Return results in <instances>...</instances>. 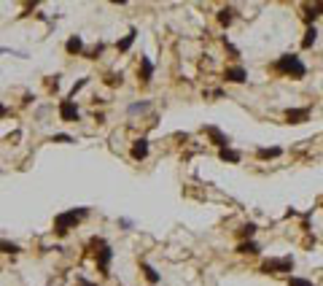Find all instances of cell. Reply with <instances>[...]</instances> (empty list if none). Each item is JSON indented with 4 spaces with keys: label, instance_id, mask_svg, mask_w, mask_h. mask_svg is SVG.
I'll list each match as a JSON object with an SVG mask.
<instances>
[{
    "label": "cell",
    "instance_id": "18",
    "mask_svg": "<svg viewBox=\"0 0 323 286\" xmlns=\"http://www.w3.org/2000/svg\"><path fill=\"white\" fill-rule=\"evenodd\" d=\"M0 254H22V246L14 240H0Z\"/></svg>",
    "mask_w": 323,
    "mask_h": 286
},
{
    "label": "cell",
    "instance_id": "2",
    "mask_svg": "<svg viewBox=\"0 0 323 286\" xmlns=\"http://www.w3.org/2000/svg\"><path fill=\"white\" fill-rule=\"evenodd\" d=\"M275 71L283 73V76H291V78H304L307 68H304L302 57H296V54H280V60L275 62Z\"/></svg>",
    "mask_w": 323,
    "mask_h": 286
},
{
    "label": "cell",
    "instance_id": "20",
    "mask_svg": "<svg viewBox=\"0 0 323 286\" xmlns=\"http://www.w3.org/2000/svg\"><path fill=\"white\" fill-rule=\"evenodd\" d=\"M256 230H258V227H256V224H253V221H248V224H245V227H242V230L237 232V235H240L242 240H253V235H256Z\"/></svg>",
    "mask_w": 323,
    "mask_h": 286
},
{
    "label": "cell",
    "instance_id": "6",
    "mask_svg": "<svg viewBox=\"0 0 323 286\" xmlns=\"http://www.w3.org/2000/svg\"><path fill=\"white\" fill-rule=\"evenodd\" d=\"M224 78H226L229 84H245L248 81V71L242 65H229L226 71H224Z\"/></svg>",
    "mask_w": 323,
    "mask_h": 286
},
{
    "label": "cell",
    "instance_id": "1",
    "mask_svg": "<svg viewBox=\"0 0 323 286\" xmlns=\"http://www.w3.org/2000/svg\"><path fill=\"white\" fill-rule=\"evenodd\" d=\"M86 214H89V208H70V211H65V214H57L54 216V235L65 238Z\"/></svg>",
    "mask_w": 323,
    "mask_h": 286
},
{
    "label": "cell",
    "instance_id": "19",
    "mask_svg": "<svg viewBox=\"0 0 323 286\" xmlns=\"http://www.w3.org/2000/svg\"><path fill=\"white\" fill-rule=\"evenodd\" d=\"M315 38H318V30H315V27H307V30H304V38H302V49H310L315 43Z\"/></svg>",
    "mask_w": 323,
    "mask_h": 286
},
{
    "label": "cell",
    "instance_id": "12",
    "mask_svg": "<svg viewBox=\"0 0 323 286\" xmlns=\"http://www.w3.org/2000/svg\"><path fill=\"white\" fill-rule=\"evenodd\" d=\"M65 51H67V54H81V51H84V38H81V36H70V38H67V43H65Z\"/></svg>",
    "mask_w": 323,
    "mask_h": 286
},
{
    "label": "cell",
    "instance_id": "26",
    "mask_svg": "<svg viewBox=\"0 0 323 286\" xmlns=\"http://www.w3.org/2000/svg\"><path fill=\"white\" fill-rule=\"evenodd\" d=\"M119 224L124 227V230H129V227H132V221H129V219H119Z\"/></svg>",
    "mask_w": 323,
    "mask_h": 286
},
{
    "label": "cell",
    "instance_id": "16",
    "mask_svg": "<svg viewBox=\"0 0 323 286\" xmlns=\"http://www.w3.org/2000/svg\"><path fill=\"white\" fill-rule=\"evenodd\" d=\"M135 38H137V30H129V33H127V36L116 43V49L121 51V54H124V51H129V46L135 43Z\"/></svg>",
    "mask_w": 323,
    "mask_h": 286
},
{
    "label": "cell",
    "instance_id": "28",
    "mask_svg": "<svg viewBox=\"0 0 323 286\" xmlns=\"http://www.w3.org/2000/svg\"><path fill=\"white\" fill-rule=\"evenodd\" d=\"M313 8H315V14H318V16H323V3H315Z\"/></svg>",
    "mask_w": 323,
    "mask_h": 286
},
{
    "label": "cell",
    "instance_id": "9",
    "mask_svg": "<svg viewBox=\"0 0 323 286\" xmlns=\"http://www.w3.org/2000/svg\"><path fill=\"white\" fill-rule=\"evenodd\" d=\"M234 251H237L240 256H256L258 251H261V246H258L256 240H240V243H237V249H234Z\"/></svg>",
    "mask_w": 323,
    "mask_h": 286
},
{
    "label": "cell",
    "instance_id": "11",
    "mask_svg": "<svg viewBox=\"0 0 323 286\" xmlns=\"http://www.w3.org/2000/svg\"><path fill=\"white\" fill-rule=\"evenodd\" d=\"M137 73H140V81L148 84L154 76V62L148 60V57H140V68H137Z\"/></svg>",
    "mask_w": 323,
    "mask_h": 286
},
{
    "label": "cell",
    "instance_id": "30",
    "mask_svg": "<svg viewBox=\"0 0 323 286\" xmlns=\"http://www.w3.org/2000/svg\"><path fill=\"white\" fill-rule=\"evenodd\" d=\"M3 51H8V49H3V46H0V54H3Z\"/></svg>",
    "mask_w": 323,
    "mask_h": 286
},
{
    "label": "cell",
    "instance_id": "14",
    "mask_svg": "<svg viewBox=\"0 0 323 286\" xmlns=\"http://www.w3.org/2000/svg\"><path fill=\"white\" fill-rule=\"evenodd\" d=\"M218 159H221V162H232V165H237L240 159H242V154H240V151H234V148H221V151H218Z\"/></svg>",
    "mask_w": 323,
    "mask_h": 286
},
{
    "label": "cell",
    "instance_id": "7",
    "mask_svg": "<svg viewBox=\"0 0 323 286\" xmlns=\"http://www.w3.org/2000/svg\"><path fill=\"white\" fill-rule=\"evenodd\" d=\"M286 119H288V124H304L310 119V108H288Z\"/></svg>",
    "mask_w": 323,
    "mask_h": 286
},
{
    "label": "cell",
    "instance_id": "25",
    "mask_svg": "<svg viewBox=\"0 0 323 286\" xmlns=\"http://www.w3.org/2000/svg\"><path fill=\"white\" fill-rule=\"evenodd\" d=\"M54 143H73V138L70 135H65V133H60V135H54V138H51Z\"/></svg>",
    "mask_w": 323,
    "mask_h": 286
},
{
    "label": "cell",
    "instance_id": "22",
    "mask_svg": "<svg viewBox=\"0 0 323 286\" xmlns=\"http://www.w3.org/2000/svg\"><path fill=\"white\" fill-rule=\"evenodd\" d=\"M151 108V103L148 100H143V103H132L129 106V113H143V111H148Z\"/></svg>",
    "mask_w": 323,
    "mask_h": 286
},
{
    "label": "cell",
    "instance_id": "4",
    "mask_svg": "<svg viewBox=\"0 0 323 286\" xmlns=\"http://www.w3.org/2000/svg\"><path fill=\"white\" fill-rule=\"evenodd\" d=\"M293 270V256H275L261 265L264 276H278V273H291Z\"/></svg>",
    "mask_w": 323,
    "mask_h": 286
},
{
    "label": "cell",
    "instance_id": "17",
    "mask_svg": "<svg viewBox=\"0 0 323 286\" xmlns=\"http://www.w3.org/2000/svg\"><path fill=\"white\" fill-rule=\"evenodd\" d=\"M218 22H221L224 27H229V25H232V22H234V8H232V5H226V8H221V11H218Z\"/></svg>",
    "mask_w": 323,
    "mask_h": 286
},
{
    "label": "cell",
    "instance_id": "24",
    "mask_svg": "<svg viewBox=\"0 0 323 286\" xmlns=\"http://www.w3.org/2000/svg\"><path fill=\"white\" fill-rule=\"evenodd\" d=\"M86 84H89V78H81V81H76V84H73V89H70V97H76V92H81V89H84Z\"/></svg>",
    "mask_w": 323,
    "mask_h": 286
},
{
    "label": "cell",
    "instance_id": "15",
    "mask_svg": "<svg viewBox=\"0 0 323 286\" xmlns=\"http://www.w3.org/2000/svg\"><path fill=\"white\" fill-rule=\"evenodd\" d=\"M280 154H283L280 146H269V148H258L256 157H258V159H278Z\"/></svg>",
    "mask_w": 323,
    "mask_h": 286
},
{
    "label": "cell",
    "instance_id": "8",
    "mask_svg": "<svg viewBox=\"0 0 323 286\" xmlns=\"http://www.w3.org/2000/svg\"><path fill=\"white\" fill-rule=\"evenodd\" d=\"M205 133L210 135V141L216 143L218 148H229V135H224L218 127H213V124H207V127H205Z\"/></svg>",
    "mask_w": 323,
    "mask_h": 286
},
{
    "label": "cell",
    "instance_id": "13",
    "mask_svg": "<svg viewBox=\"0 0 323 286\" xmlns=\"http://www.w3.org/2000/svg\"><path fill=\"white\" fill-rule=\"evenodd\" d=\"M148 157V141L143 138V141H135V146H132V159H146Z\"/></svg>",
    "mask_w": 323,
    "mask_h": 286
},
{
    "label": "cell",
    "instance_id": "10",
    "mask_svg": "<svg viewBox=\"0 0 323 286\" xmlns=\"http://www.w3.org/2000/svg\"><path fill=\"white\" fill-rule=\"evenodd\" d=\"M140 273H143V278H146V281L151 284V286H157V284L162 281V276L157 273V267L148 265V262H140Z\"/></svg>",
    "mask_w": 323,
    "mask_h": 286
},
{
    "label": "cell",
    "instance_id": "3",
    "mask_svg": "<svg viewBox=\"0 0 323 286\" xmlns=\"http://www.w3.org/2000/svg\"><path fill=\"white\" fill-rule=\"evenodd\" d=\"M92 249H95L97 273H100V276H108V270H111V259H113V249L108 246L105 238H92Z\"/></svg>",
    "mask_w": 323,
    "mask_h": 286
},
{
    "label": "cell",
    "instance_id": "29",
    "mask_svg": "<svg viewBox=\"0 0 323 286\" xmlns=\"http://www.w3.org/2000/svg\"><path fill=\"white\" fill-rule=\"evenodd\" d=\"M5 113H8V108H5L3 103H0V116H5Z\"/></svg>",
    "mask_w": 323,
    "mask_h": 286
},
{
    "label": "cell",
    "instance_id": "21",
    "mask_svg": "<svg viewBox=\"0 0 323 286\" xmlns=\"http://www.w3.org/2000/svg\"><path fill=\"white\" fill-rule=\"evenodd\" d=\"M288 286H313V281L302 276H288Z\"/></svg>",
    "mask_w": 323,
    "mask_h": 286
},
{
    "label": "cell",
    "instance_id": "5",
    "mask_svg": "<svg viewBox=\"0 0 323 286\" xmlns=\"http://www.w3.org/2000/svg\"><path fill=\"white\" fill-rule=\"evenodd\" d=\"M78 116H81V111L70 97H67V100H60V119L62 122H78Z\"/></svg>",
    "mask_w": 323,
    "mask_h": 286
},
{
    "label": "cell",
    "instance_id": "27",
    "mask_svg": "<svg viewBox=\"0 0 323 286\" xmlns=\"http://www.w3.org/2000/svg\"><path fill=\"white\" fill-rule=\"evenodd\" d=\"M108 84H121V76H108Z\"/></svg>",
    "mask_w": 323,
    "mask_h": 286
},
{
    "label": "cell",
    "instance_id": "23",
    "mask_svg": "<svg viewBox=\"0 0 323 286\" xmlns=\"http://www.w3.org/2000/svg\"><path fill=\"white\" fill-rule=\"evenodd\" d=\"M102 49H105V46H102V43H97L95 49H89V51H86V60H97V57L102 54Z\"/></svg>",
    "mask_w": 323,
    "mask_h": 286
}]
</instances>
